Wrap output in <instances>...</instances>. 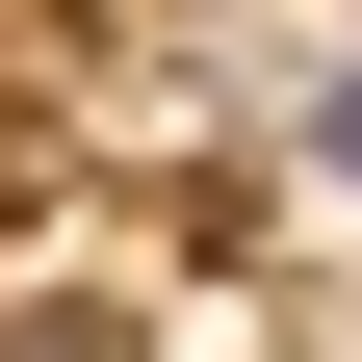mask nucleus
I'll return each mask as SVG.
<instances>
[{
    "label": "nucleus",
    "mask_w": 362,
    "mask_h": 362,
    "mask_svg": "<svg viewBox=\"0 0 362 362\" xmlns=\"http://www.w3.org/2000/svg\"><path fill=\"white\" fill-rule=\"evenodd\" d=\"M310 156H337V181H362V78H337V104H310Z\"/></svg>",
    "instance_id": "nucleus-1"
}]
</instances>
